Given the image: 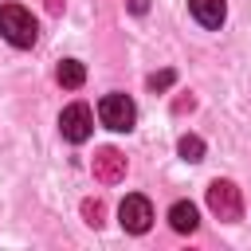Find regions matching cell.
<instances>
[{"instance_id":"cell-1","label":"cell","mask_w":251,"mask_h":251,"mask_svg":"<svg viewBox=\"0 0 251 251\" xmlns=\"http://www.w3.org/2000/svg\"><path fill=\"white\" fill-rule=\"evenodd\" d=\"M0 35L12 43V47H31L39 27H35V16L24 8V4H4L0 8Z\"/></svg>"},{"instance_id":"cell-2","label":"cell","mask_w":251,"mask_h":251,"mask_svg":"<svg viewBox=\"0 0 251 251\" xmlns=\"http://www.w3.org/2000/svg\"><path fill=\"white\" fill-rule=\"evenodd\" d=\"M208 208H212L216 220L235 224L243 216V192H239V184L235 180H212L208 184Z\"/></svg>"},{"instance_id":"cell-3","label":"cell","mask_w":251,"mask_h":251,"mask_svg":"<svg viewBox=\"0 0 251 251\" xmlns=\"http://www.w3.org/2000/svg\"><path fill=\"white\" fill-rule=\"evenodd\" d=\"M98 122H102L106 129H114V133L133 129V122H137L133 98H126V94H106V98L98 102Z\"/></svg>"},{"instance_id":"cell-4","label":"cell","mask_w":251,"mask_h":251,"mask_svg":"<svg viewBox=\"0 0 251 251\" xmlns=\"http://www.w3.org/2000/svg\"><path fill=\"white\" fill-rule=\"evenodd\" d=\"M59 133L71 141V145H82L90 133H94V114L86 102H71L63 114H59Z\"/></svg>"},{"instance_id":"cell-5","label":"cell","mask_w":251,"mask_h":251,"mask_svg":"<svg viewBox=\"0 0 251 251\" xmlns=\"http://www.w3.org/2000/svg\"><path fill=\"white\" fill-rule=\"evenodd\" d=\"M118 224H122L129 235L149 231V224H153V204H149L141 192H129V196L118 204Z\"/></svg>"},{"instance_id":"cell-6","label":"cell","mask_w":251,"mask_h":251,"mask_svg":"<svg viewBox=\"0 0 251 251\" xmlns=\"http://www.w3.org/2000/svg\"><path fill=\"white\" fill-rule=\"evenodd\" d=\"M90 173H94V180H98V184H118V180L126 176V157H122L114 145H106V149H98V153H94Z\"/></svg>"},{"instance_id":"cell-7","label":"cell","mask_w":251,"mask_h":251,"mask_svg":"<svg viewBox=\"0 0 251 251\" xmlns=\"http://www.w3.org/2000/svg\"><path fill=\"white\" fill-rule=\"evenodd\" d=\"M188 12L200 27H220L227 16V4L224 0H188Z\"/></svg>"},{"instance_id":"cell-8","label":"cell","mask_w":251,"mask_h":251,"mask_svg":"<svg viewBox=\"0 0 251 251\" xmlns=\"http://www.w3.org/2000/svg\"><path fill=\"white\" fill-rule=\"evenodd\" d=\"M169 224H173V231H196V224H200V216H196V204H188V200H176V204L169 208Z\"/></svg>"},{"instance_id":"cell-9","label":"cell","mask_w":251,"mask_h":251,"mask_svg":"<svg viewBox=\"0 0 251 251\" xmlns=\"http://www.w3.org/2000/svg\"><path fill=\"white\" fill-rule=\"evenodd\" d=\"M55 78H59V86H67V90H78V86L86 82V67H82L78 59H63V63L55 67Z\"/></svg>"},{"instance_id":"cell-10","label":"cell","mask_w":251,"mask_h":251,"mask_svg":"<svg viewBox=\"0 0 251 251\" xmlns=\"http://www.w3.org/2000/svg\"><path fill=\"white\" fill-rule=\"evenodd\" d=\"M176 153H180L184 161H204V137H196V133H184V137L176 141Z\"/></svg>"},{"instance_id":"cell-11","label":"cell","mask_w":251,"mask_h":251,"mask_svg":"<svg viewBox=\"0 0 251 251\" xmlns=\"http://www.w3.org/2000/svg\"><path fill=\"white\" fill-rule=\"evenodd\" d=\"M82 220H86L90 227H102V224H106V204H102V200H82Z\"/></svg>"},{"instance_id":"cell-12","label":"cell","mask_w":251,"mask_h":251,"mask_svg":"<svg viewBox=\"0 0 251 251\" xmlns=\"http://www.w3.org/2000/svg\"><path fill=\"white\" fill-rule=\"evenodd\" d=\"M173 78H176L173 71H153V75L145 78V86H149V90H169V86H173Z\"/></svg>"},{"instance_id":"cell-13","label":"cell","mask_w":251,"mask_h":251,"mask_svg":"<svg viewBox=\"0 0 251 251\" xmlns=\"http://www.w3.org/2000/svg\"><path fill=\"white\" fill-rule=\"evenodd\" d=\"M126 8H129L133 16H145V12H149V0H126Z\"/></svg>"},{"instance_id":"cell-14","label":"cell","mask_w":251,"mask_h":251,"mask_svg":"<svg viewBox=\"0 0 251 251\" xmlns=\"http://www.w3.org/2000/svg\"><path fill=\"white\" fill-rule=\"evenodd\" d=\"M192 106H196V102H192V94H188V98H176V102H173V110H176V114H184V110H192Z\"/></svg>"},{"instance_id":"cell-15","label":"cell","mask_w":251,"mask_h":251,"mask_svg":"<svg viewBox=\"0 0 251 251\" xmlns=\"http://www.w3.org/2000/svg\"><path fill=\"white\" fill-rule=\"evenodd\" d=\"M47 12H51V16H59V12H63V0H47Z\"/></svg>"}]
</instances>
